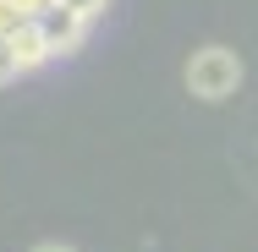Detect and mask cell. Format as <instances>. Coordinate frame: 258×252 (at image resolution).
I'll list each match as a JSON object with an SVG mask.
<instances>
[{
    "label": "cell",
    "mask_w": 258,
    "mask_h": 252,
    "mask_svg": "<svg viewBox=\"0 0 258 252\" xmlns=\"http://www.w3.org/2000/svg\"><path fill=\"white\" fill-rule=\"evenodd\" d=\"M33 252H77V247H66V241H39Z\"/></svg>",
    "instance_id": "7"
},
{
    "label": "cell",
    "mask_w": 258,
    "mask_h": 252,
    "mask_svg": "<svg viewBox=\"0 0 258 252\" xmlns=\"http://www.w3.org/2000/svg\"><path fill=\"white\" fill-rule=\"evenodd\" d=\"M242 88V55L225 50V44H204V50H192L187 60V94L204 104H220L231 99Z\"/></svg>",
    "instance_id": "1"
},
{
    "label": "cell",
    "mask_w": 258,
    "mask_h": 252,
    "mask_svg": "<svg viewBox=\"0 0 258 252\" xmlns=\"http://www.w3.org/2000/svg\"><path fill=\"white\" fill-rule=\"evenodd\" d=\"M11 55H17L22 77L55 60V55H50V44H44V33H39V22H28V28H17V33H11Z\"/></svg>",
    "instance_id": "3"
},
{
    "label": "cell",
    "mask_w": 258,
    "mask_h": 252,
    "mask_svg": "<svg viewBox=\"0 0 258 252\" xmlns=\"http://www.w3.org/2000/svg\"><path fill=\"white\" fill-rule=\"evenodd\" d=\"M60 6H72V11H83L88 22H99L104 11H110V0H60Z\"/></svg>",
    "instance_id": "6"
},
{
    "label": "cell",
    "mask_w": 258,
    "mask_h": 252,
    "mask_svg": "<svg viewBox=\"0 0 258 252\" xmlns=\"http://www.w3.org/2000/svg\"><path fill=\"white\" fill-rule=\"evenodd\" d=\"M33 22H39V33H44V44H50L55 60L77 55V50H83V39H88V28H94L83 11H72V6H60V0H55V6H44Z\"/></svg>",
    "instance_id": "2"
},
{
    "label": "cell",
    "mask_w": 258,
    "mask_h": 252,
    "mask_svg": "<svg viewBox=\"0 0 258 252\" xmlns=\"http://www.w3.org/2000/svg\"><path fill=\"white\" fill-rule=\"evenodd\" d=\"M17 6H28V11L39 17V11H44V6H55V0H17Z\"/></svg>",
    "instance_id": "8"
},
{
    "label": "cell",
    "mask_w": 258,
    "mask_h": 252,
    "mask_svg": "<svg viewBox=\"0 0 258 252\" xmlns=\"http://www.w3.org/2000/svg\"><path fill=\"white\" fill-rule=\"evenodd\" d=\"M22 77V66H17V55H11V39H0V88H11Z\"/></svg>",
    "instance_id": "5"
},
{
    "label": "cell",
    "mask_w": 258,
    "mask_h": 252,
    "mask_svg": "<svg viewBox=\"0 0 258 252\" xmlns=\"http://www.w3.org/2000/svg\"><path fill=\"white\" fill-rule=\"evenodd\" d=\"M33 22V11L28 6H17V0H0V39H11L17 28H28Z\"/></svg>",
    "instance_id": "4"
}]
</instances>
